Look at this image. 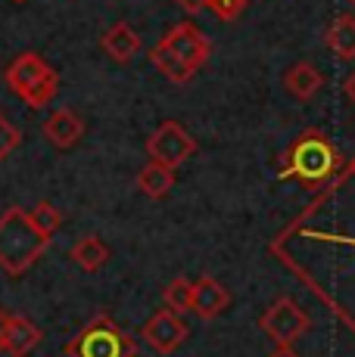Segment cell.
<instances>
[{"mask_svg":"<svg viewBox=\"0 0 355 357\" xmlns=\"http://www.w3.org/2000/svg\"><path fill=\"white\" fill-rule=\"evenodd\" d=\"M343 171V155L340 149L321 134L318 128H309L287 146L277 181H296L305 190H321Z\"/></svg>","mask_w":355,"mask_h":357,"instance_id":"cell-1","label":"cell"},{"mask_svg":"<svg viewBox=\"0 0 355 357\" xmlns=\"http://www.w3.org/2000/svg\"><path fill=\"white\" fill-rule=\"evenodd\" d=\"M47 245H50V236L35 227L31 211L13 205L0 215V267L6 277H22L47 252Z\"/></svg>","mask_w":355,"mask_h":357,"instance_id":"cell-2","label":"cell"},{"mask_svg":"<svg viewBox=\"0 0 355 357\" xmlns=\"http://www.w3.org/2000/svg\"><path fill=\"white\" fill-rule=\"evenodd\" d=\"M3 81L19 100L29 109H44L50 106L59 91V75L41 53H19L3 72Z\"/></svg>","mask_w":355,"mask_h":357,"instance_id":"cell-3","label":"cell"},{"mask_svg":"<svg viewBox=\"0 0 355 357\" xmlns=\"http://www.w3.org/2000/svg\"><path fill=\"white\" fill-rule=\"evenodd\" d=\"M69 357H134L138 345L113 317L100 314L69 342Z\"/></svg>","mask_w":355,"mask_h":357,"instance_id":"cell-4","label":"cell"},{"mask_svg":"<svg viewBox=\"0 0 355 357\" xmlns=\"http://www.w3.org/2000/svg\"><path fill=\"white\" fill-rule=\"evenodd\" d=\"M259 326H262V333L268 335L275 345H293L303 333H309L312 320L290 295H281V298L271 301L268 311L259 317Z\"/></svg>","mask_w":355,"mask_h":357,"instance_id":"cell-5","label":"cell"},{"mask_svg":"<svg viewBox=\"0 0 355 357\" xmlns=\"http://www.w3.org/2000/svg\"><path fill=\"white\" fill-rule=\"evenodd\" d=\"M194 153H196V140L178 121H162L147 140V155L153 162L168 165V168L184 165Z\"/></svg>","mask_w":355,"mask_h":357,"instance_id":"cell-6","label":"cell"},{"mask_svg":"<svg viewBox=\"0 0 355 357\" xmlns=\"http://www.w3.org/2000/svg\"><path fill=\"white\" fill-rule=\"evenodd\" d=\"M140 335H143V345H150L156 354L166 357V354H175L178 348L187 342L190 326H187V320H184L181 311L166 307V311H156L153 317L143 324Z\"/></svg>","mask_w":355,"mask_h":357,"instance_id":"cell-7","label":"cell"},{"mask_svg":"<svg viewBox=\"0 0 355 357\" xmlns=\"http://www.w3.org/2000/svg\"><path fill=\"white\" fill-rule=\"evenodd\" d=\"M162 40H166V44L175 50V56L184 59V63L194 68V72H200V68L206 66V59H209V38L196 29V25L178 22L175 29L166 31V38H162Z\"/></svg>","mask_w":355,"mask_h":357,"instance_id":"cell-8","label":"cell"},{"mask_svg":"<svg viewBox=\"0 0 355 357\" xmlns=\"http://www.w3.org/2000/svg\"><path fill=\"white\" fill-rule=\"evenodd\" d=\"M231 305V292L218 283L215 277L194 280V295H190V311L200 320H215L224 307Z\"/></svg>","mask_w":355,"mask_h":357,"instance_id":"cell-9","label":"cell"},{"mask_svg":"<svg viewBox=\"0 0 355 357\" xmlns=\"http://www.w3.org/2000/svg\"><path fill=\"white\" fill-rule=\"evenodd\" d=\"M44 137L47 143H53L57 149H72L75 143L85 137V119L72 109H57L53 115L44 119Z\"/></svg>","mask_w":355,"mask_h":357,"instance_id":"cell-10","label":"cell"},{"mask_svg":"<svg viewBox=\"0 0 355 357\" xmlns=\"http://www.w3.org/2000/svg\"><path fill=\"white\" fill-rule=\"evenodd\" d=\"M100 47L109 53V59H115V63H131L134 56L140 53V34L131 29L128 22H115L109 31H103V38H100Z\"/></svg>","mask_w":355,"mask_h":357,"instance_id":"cell-11","label":"cell"},{"mask_svg":"<svg viewBox=\"0 0 355 357\" xmlns=\"http://www.w3.org/2000/svg\"><path fill=\"white\" fill-rule=\"evenodd\" d=\"M44 333L22 314H10V326H6V354L10 357H29L41 345Z\"/></svg>","mask_w":355,"mask_h":357,"instance_id":"cell-12","label":"cell"},{"mask_svg":"<svg viewBox=\"0 0 355 357\" xmlns=\"http://www.w3.org/2000/svg\"><path fill=\"white\" fill-rule=\"evenodd\" d=\"M321 84H324V75H321L318 66H312V63H296L284 72L287 93L299 102H309L321 91Z\"/></svg>","mask_w":355,"mask_h":357,"instance_id":"cell-13","label":"cell"},{"mask_svg":"<svg viewBox=\"0 0 355 357\" xmlns=\"http://www.w3.org/2000/svg\"><path fill=\"white\" fill-rule=\"evenodd\" d=\"M150 63H153L156 72L166 75L172 84H190V81H194V75H196L194 68L184 63V59L175 56V50L166 44V40H159V44L150 50Z\"/></svg>","mask_w":355,"mask_h":357,"instance_id":"cell-14","label":"cell"},{"mask_svg":"<svg viewBox=\"0 0 355 357\" xmlns=\"http://www.w3.org/2000/svg\"><path fill=\"white\" fill-rule=\"evenodd\" d=\"M69 258L85 273H97L100 267L109 261V245H106V239H100V236H94V233H91V236H81L78 243L72 245Z\"/></svg>","mask_w":355,"mask_h":357,"instance_id":"cell-15","label":"cell"},{"mask_svg":"<svg viewBox=\"0 0 355 357\" xmlns=\"http://www.w3.org/2000/svg\"><path fill=\"white\" fill-rule=\"evenodd\" d=\"M138 187H140L143 196L162 199V196L168 193V190L175 187V168H168V165L150 159V162L138 171Z\"/></svg>","mask_w":355,"mask_h":357,"instance_id":"cell-16","label":"cell"},{"mask_svg":"<svg viewBox=\"0 0 355 357\" xmlns=\"http://www.w3.org/2000/svg\"><path fill=\"white\" fill-rule=\"evenodd\" d=\"M327 47L333 50L337 59H355V16L343 13L331 22L327 29Z\"/></svg>","mask_w":355,"mask_h":357,"instance_id":"cell-17","label":"cell"},{"mask_svg":"<svg viewBox=\"0 0 355 357\" xmlns=\"http://www.w3.org/2000/svg\"><path fill=\"white\" fill-rule=\"evenodd\" d=\"M190 295H194V280L178 277L162 289V301H166V307L184 314V311H190Z\"/></svg>","mask_w":355,"mask_h":357,"instance_id":"cell-18","label":"cell"},{"mask_svg":"<svg viewBox=\"0 0 355 357\" xmlns=\"http://www.w3.org/2000/svg\"><path fill=\"white\" fill-rule=\"evenodd\" d=\"M31 221H35V227L44 233V236H57L59 227H63V211L53 208L50 202H38L35 208H31Z\"/></svg>","mask_w":355,"mask_h":357,"instance_id":"cell-19","label":"cell"},{"mask_svg":"<svg viewBox=\"0 0 355 357\" xmlns=\"http://www.w3.org/2000/svg\"><path fill=\"white\" fill-rule=\"evenodd\" d=\"M19 143H22V134H19V128L13 125V121L6 119L3 112H0V162L10 159V155L16 153Z\"/></svg>","mask_w":355,"mask_h":357,"instance_id":"cell-20","label":"cell"},{"mask_svg":"<svg viewBox=\"0 0 355 357\" xmlns=\"http://www.w3.org/2000/svg\"><path fill=\"white\" fill-rule=\"evenodd\" d=\"M243 6H247V0H206V10H212L222 22H234L243 13Z\"/></svg>","mask_w":355,"mask_h":357,"instance_id":"cell-21","label":"cell"},{"mask_svg":"<svg viewBox=\"0 0 355 357\" xmlns=\"http://www.w3.org/2000/svg\"><path fill=\"white\" fill-rule=\"evenodd\" d=\"M178 6H181L184 13H190V16H196V13L206 10V0H175Z\"/></svg>","mask_w":355,"mask_h":357,"instance_id":"cell-22","label":"cell"},{"mask_svg":"<svg viewBox=\"0 0 355 357\" xmlns=\"http://www.w3.org/2000/svg\"><path fill=\"white\" fill-rule=\"evenodd\" d=\"M6 326H10V314L0 307V354L6 351Z\"/></svg>","mask_w":355,"mask_h":357,"instance_id":"cell-23","label":"cell"},{"mask_svg":"<svg viewBox=\"0 0 355 357\" xmlns=\"http://www.w3.org/2000/svg\"><path fill=\"white\" fill-rule=\"evenodd\" d=\"M343 93H346V100H349V102H355V72L343 81Z\"/></svg>","mask_w":355,"mask_h":357,"instance_id":"cell-24","label":"cell"},{"mask_svg":"<svg viewBox=\"0 0 355 357\" xmlns=\"http://www.w3.org/2000/svg\"><path fill=\"white\" fill-rule=\"evenodd\" d=\"M268 357H299V354H296V351H293V348H290V345H277V348H275V351H271Z\"/></svg>","mask_w":355,"mask_h":357,"instance_id":"cell-25","label":"cell"},{"mask_svg":"<svg viewBox=\"0 0 355 357\" xmlns=\"http://www.w3.org/2000/svg\"><path fill=\"white\" fill-rule=\"evenodd\" d=\"M349 171H352V174H355V159H352V165H349Z\"/></svg>","mask_w":355,"mask_h":357,"instance_id":"cell-26","label":"cell"},{"mask_svg":"<svg viewBox=\"0 0 355 357\" xmlns=\"http://www.w3.org/2000/svg\"><path fill=\"white\" fill-rule=\"evenodd\" d=\"M346 3H349V6H352V10H355V0H346Z\"/></svg>","mask_w":355,"mask_h":357,"instance_id":"cell-27","label":"cell"},{"mask_svg":"<svg viewBox=\"0 0 355 357\" xmlns=\"http://www.w3.org/2000/svg\"><path fill=\"white\" fill-rule=\"evenodd\" d=\"M13 3H25V0H13Z\"/></svg>","mask_w":355,"mask_h":357,"instance_id":"cell-28","label":"cell"}]
</instances>
